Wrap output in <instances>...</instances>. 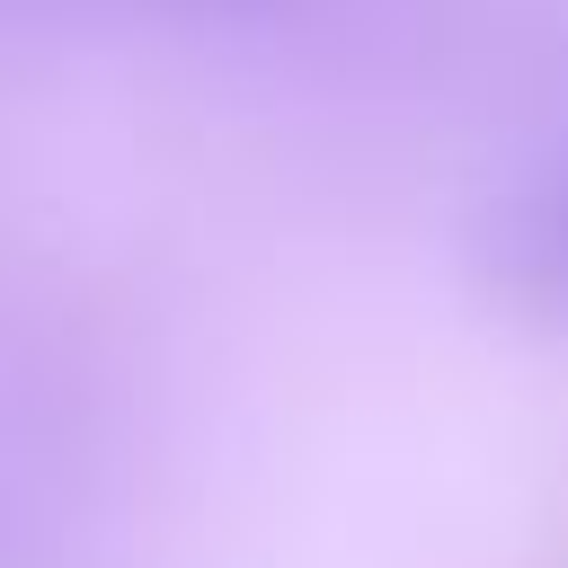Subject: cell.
<instances>
[{"label":"cell","mask_w":568,"mask_h":568,"mask_svg":"<svg viewBox=\"0 0 568 568\" xmlns=\"http://www.w3.org/2000/svg\"><path fill=\"white\" fill-rule=\"evenodd\" d=\"M470 275L497 311L568 328V133L497 178V195L470 222Z\"/></svg>","instance_id":"cell-1"},{"label":"cell","mask_w":568,"mask_h":568,"mask_svg":"<svg viewBox=\"0 0 568 568\" xmlns=\"http://www.w3.org/2000/svg\"><path fill=\"white\" fill-rule=\"evenodd\" d=\"M346 0H0V36H44V27H133V36H178V44H293L328 27Z\"/></svg>","instance_id":"cell-2"}]
</instances>
